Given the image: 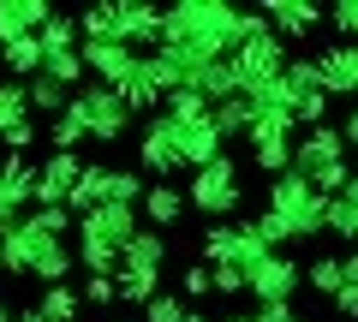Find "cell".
<instances>
[{
	"instance_id": "32",
	"label": "cell",
	"mask_w": 358,
	"mask_h": 322,
	"mask_svg": "<svg viewBox=\"0 0 358 322\" xmlns=\"http://www.w3.org/2000/svg\"><path fill=\"white\" fill-rule=\"evenodd\" d=\"M78 298H84V305H114V275H84Z\"/></svg>"
},
{
	"instance_id": "8",
	"label": "cell",
	"mask_w": 358,
	"mask_h": 322,
	"mask_svg": "<svg viewBox=\"0 0 358 322\" xmlns=\"http://www.w3.org/2000/svg\"><path fill=\"white\" fill-rule=\"evenodd\" d=\"M299 286H305V269H299L287 251H268V257H257L251 269H245V293H251L257 305H293Z\"/></svg>"
},
{
	"instance_id": "22",
	"label": "cell",
	"mask_w": 358,
	"mask_h": 322,
	"mask_svg": "<svg viewBox=\"0 0 358 322\" xmlns=\"http://www.w3.org/2000/svg\"><path fill=\"white\" fill-rule=\"evenodd\" d=\"M0 66L13 72V84H30V78L42 72V48H36V36H24V42H6V48H0Z\"/></svg>"
},
{
	"instance_id": "16",
	"label": "cell",
	"mask_w": 358,
	"mask_h": 322,
	"mask_svg": "<svg viewBox=\"0 0 358 322\" xmlns=\"http://www.w3.org/2000/svg\"><path fill=\"white\" fill-rule=\"evenodd\" d=\"M54 18V6L48 0H0V48L6 42H24V36H36L42 24Z\"/></svg>"
},
{
	"instance_id": "25",
	"label": "cell",
	"mask_w": 358,
	"mask_h": 322,
	"mask_svg": "<svg viewBox=\"0 0 358 322\" xmlns=\"http://www.w3.org/2000/svg\"><path fill=\"white\" fill-rule=\"evenodd\" d=\"M48 143H54V155H78V143H90V131H84V119L66 108L60 119H48Z\"/></svg>"
},
{
	"instance_id": "6",
	"label": "cell",
	"mask_w": 358,
	"mask_h": 322,
	"mask_svg": "<svg viewBox=\"0 0 358 322\" xmlns=\"http://www.w3.org/2000/svg\"><path fill=\"white\" fill-rule=\"evenodd\" d=\"M239 203H245L239 161L221 149L209 168L192 173V185H185V209H197V215H209V221H233V209H239Z\"/></svg>"
},
{
	"instance_id": "18",
	"label": "cell",
	"mask_w": 358,
	"mask_h": 322,
	"mask_svg": "<svg viewBox=\"0 0 358 322\" xmlns=\"http://www.w3.org/2000/svg\"><path fill=\"white\" fill-rule=\"evenodd\" d=\"M179 215H185V191H179V185H150L143 203H138V221H150L155 233H173Z\"/></svg>"
},
{
	"instance_id": "2",
	"label": "cell",
	"mask_w": 358,
	"mask_h": 322,
	"mask_svg": "<svg viewBox=\"0 0 358 322\" xmlns=\"http://www.w3.org/2000/svg\"><path fill=\"white\" fill-rule=\"evenodd\" d=\"M78 251L66 239L36 227V215H18L0 227V275H13V281H42V286H60L72 275Z\"/></svg>"
},
{
	"instance_id": "35",
	"label": "cell",
	"mask_w": 358,
	"mask_h": 322,
	"mask_svg": "<svg viewBox=\"0 0 358 322\" xmlns=\"http://www.w3.org/2000/svg\"><path fill=\"white\" fill-rule=\"evenodd\" d=\"M215 293H221V298L245 293V275H239V269H215Z\"/></svg>"
},
{
	"instance_id": "45",
	"label": "cell",
	"mask_w": 358,
	"mask_h": 322,
	"mask_svg": "<svg viewBox=\"0 0 358 322\" xmlns=\"http://www.w3.org/2000/svg\"><path fill=\"white\" fill-rule=\"evenodd\" d=\"M114 322H120V316H114Z\"/></svg>"
},
{
	"instance_id": "21",
	"label": "cell",
	"mask_w": 358,
	"mask_h": 322,
	"mask_svg": "<svg viewBox=\"0 0 358 322\" xmlns=\"http://www.w3.org/2000/svg\"><path fill=\"white\" fill-rule=\"evenodd\" d=\"M36 310H42V322H78L84 298H78V286H72V281H60V286H42Z\"/></svg>"
},
{
	"instance_id": "33",
	"label": "cell",
	"mask_w": 358,
	"mask_h": 322,
	"mask_svg": "<svg viewBox=\"0 0 358 322\" xmlns=\"http://www.w3.org/2000/svg\"><path fill=\"white\" fill-rule=\"evenodd\" d=\"M251 322H310V316H299L293 305H257V310H251Z\"/></svg>"
},
{
	"instance_id": "41",
	"label": "cell",
	"mask_w": 358,
	"mask_h": 322,
	"mask_svg": "<svg viewBox=\"0 0 358 322\" xmlns=\"http://www.w3.org/2000/svg\"><path fill=\"white\" fill-rule=\"evenodd\" d=\"M185 322H209V316H203V310H185Z\"/></svg>"
},
{
	"instance_id": "44",
	"label": "cell",
	"mask_w": 358,
	"mask_h": 322,
	"mask_svg": "<svg viewBox=\"0 0 358 322\" xmlns=\"http://www.w3.org/2000/svg\"><path fill=\"white\" fill-rule=\"evenodd\" d=\"M352 102H358V96H352Z\"/></svg>"
},
{
	"instance_id": "12",
	"label": "cell",
	"mask_w": 358,
	"mask_h": 322,
	"mask_svg": "<svg viewBox=\"0 0 358 322\" xmlns=\"http://www.w3.org/2000/svg\"><path fill=\"white\" fill-rule=\"evenodd\" d=\"M310 72H317L322 96H358V48L352 42H329L322 54H310Z\"/></svg>"
},
{
	"instance_id": "13",
	"label": "cell",
	"mask_w": 358,
	"mask_h": 322,
	"mask_svg": "<svg viewBox=\"0 0 358 322\" xmlns=\"http://www.w3.org/2000/svg\"><path fill=\"white\" fill-rule=\"evenodd\" d=\"M138 161H143V173H155L162 185L173 180V173H185V161H179V149H173V131H167L162 114L138 131Z\"/></svg>"
},
{
	"instance_id": "40",
	"label": "cell",
	"mask_w": 358,
	"mask_h": 322,
	"mask_svg": "<svg viewBox=\"0 0 358 322\" xmlns=\"http://www.w3.org/2000/svg\"><path fill=\"white\" fill-rule=\"evenodd\" d=\"M0 322H13V305H6V298H0Z\"/></svg>"
},
{
	"instance_id": "36",
	"label": "cell",
	"mask_w": 358,
	"mask_h": 322,
	"mask_svg": "<svg viewBox=\"0 0 358 322\" xmlns=\"http://www.w3.org/2000/svg\"><path fill=\"white\" fill-rule=\"evenodd\" d=\"M334 131H341V143H346V149H358V102H352V114H346Z\"/></svg>"
},
{
	"instance_id": "28",
	"label": "cell",
	"mask_w": 358,
	"mask_h": 322,
	"mask_svg": "<svg viewBox=\"0 0 358 322\" xmlns=\"http://www.w3.org/2000/svg\"><path fill=\"white\" fill-rule=\"evenodd\" d=\"M215 293V269H209V263H192V269L179 275V298H185V305H197V298H209Z\"/></svg>"
},
{
	"instance_id": "27",
	"label": "cell",
	"mask_w": 358,
	"mask_h": 322,
	"mask_svg": "<svg viewBox=\"0 0 358 322\" xmlns=\"http://www.w3.org/2000/svg\"><path fill=\"white\" fill-rule=\"evenodd\" d=\"M305 286H310L317 298H334V293H341V257H310Z\"/></svg>"
},
{
	"instance_id": "15",
	"label": "cell",
	"mask_w": 358,
	"mask_h": 322,
	"mask_svg": "<svg viewBox=\"0 0 358 322\" xmlns=\"http://www.w3.org/2000/svg\"><path fill=\"white\" fill-rule=\"evenodd\" d=\"M24 203H36V161L30 155H0V215H24Z\"/></svg>"
},
{
	"instance_id": "19",
	"label": "cell",
	"mask_w": 358,
	"mask_h": 322,
	"mask_svg": "<svg viewBox=\"0 0 358 322\" xmlns=\"http://www.w3.org/2000/svg\"><path fill=\"white\" fill-rule=\"evenodd\" d=\"M24 102H30V119H60L66 108H72V90H66L60 78L36 72V78L24 84Z\"/></svg>"
},
{
	"instance_id": "7",
	"label": "cell",
	"mask_w": 358,
	"mask_h": 322,
	"mask_svg": "<svg viewBox=\"0 0 358 322\" xmlns=\"http://www.w3.org/2000/svg\"><path fill=\"white\" fill-rule=\"evenodd\" d=\"M72 114L84 119V131H90V143H120L131 131V108L120 102V90H108V84H78L72 90Z\"/></svg>"
},
{
	"instance_id": "39",
	"label": "cell",
	"mask_w": 358,
	"mask_h": 322,
	"mask_svg": "<svg viewBox=\"0 0 358 322\" xmlns=\"http://www.w3.org/2000/svg\"><path fill=\"white\" fill-rule=\"evenodd\" d=\"M13 322H42V310L30 305V310H13Z\"/></svg>"
},
{
	"instance_id": "42",
	"label": "cell",
	"mask_w": 358,
	"mask_h": 322,
	"mask_svg": "<svg viewBox=\"0 0 358 322\" xmlns=\"http://www.w3.org/2000/svg\"><path fill=\"white\" fill-rule=\"evenodd\" d=\"M221 322H251V316H221Z\"/></svg>"
},
{
	"instance_id": "34",
	"label": "cell",
	"mask_w": 358,
	"mask_h": 322,
	"mask_svg": "<svg viewBox=\"0 0 358 322\" xmlns=\"http://www.w3.org/2000/svg\"><path fill=\"white\" fill-rule=\"evenodd\" d=\"M329 305H334V316H346V322H352V316H358V286H352V281H341V293H334Z\"/></svg>"
},
{
	"instance_id": "24",
	"label": "cell",
	"mask_w": 358,
	"mask_h": 322,
	"mask_svg": "<svg viewBox=\"0 0 358 322\" xmlns=\"http://www.w3.org/2000/svg\"><path fill=\"white\" fill-rule=\"evenodd\" d=\"M322 233H329V239H346V245H358V209L346 203V197H329V203H322Z\"/></svg>"
},
{
	"instance_id": "29",
	"label": "cell",
	"mask_w": 358,
	"mask_h": 322,
	"mask_svg": "<svg viewBox=\"0 0 358 322\" xmlns=\"http://www.w3.org/2000/svg\"><path fill=\"white\" fill-rule=\"evenodd\" d=\"M162 114H167V119H209V102H203L197 90H173V96L162 102Z\"/></svg>"
},
{
	"instance_id": "30",
	"label": "cell",
	"mask_w": 358,
	"mask_h": 322,
	"mask_svg": "<svg viewBox=\"0 0 358 322\" xmlns=\"http://www.w3.org/2000/svg\"><path fill=\"white\" fill-rule=\"evenodd\" d=\"M143 322H185V298L179 293H155L143 305Z\"/></svg>"
},
{
	"instance_id": "11",
	"label": "cell",
	"mask_w": 358,
	"mask_h": 322,
	"mask_svg": "<svg viewBox=\"0 0 358 322\" xmlns=\"http://www.w3.org/2000/svg\"><path fill=\"white\" fill-rule=\"evenodd\" d=\"M162 119H167V114H162ZM167 131H173V149H179V161H185L192 173L209 168V161L227 149V138H221L209 119H167Z\"/></svg>"
},
{
	"instance_id": "10",
	"label": "cell",
	"mask_w": 358,
	"mask_h": 322,
	"mask_svg": "<svg viewBox=\"0 0 358 322\" xmlns=\"http://www.w3.org/2000/svg\"><path fill=\"white\" fill-rule=\"evenodd\" d=\"M78 180H84V161H78V155H48V161H36V209H72Z\"/></svg>"
},
{
	"instance_id": "37",
	"label": "cell",
	"mask_w": 358,
	"mask_h": 322,
	"mask_svg": "<svg viewBox=\"0 0 358 322\" xmlns=\"http://www.w3.org/2000/svg\"><path fill=\"white\" fill-rule=\"evenodd\" d=\"M341 281H352V286H358V251H352V257H341Z\"/></svg>"
},
{
	"instance_id": "46",
	"label": "cell",
	"mask_w": 358,
	"mask_h": 322,
	"mask_svg": "<svg viewBox=\"0 0 358 322\" xmlns=\"http://www.w3.org/2000/svg\"><path fill=\"white\" fill-rule=\"evenodd\" d=\"M352 251H358V245H352Z\"/></svg>"
},
{
	"instance_id": "31",
	"label": "cell",
	"mask_w": 358,
	"mask_h": 322,
	"mask_svg": "<svg viewBox=\"0 0 358 322\" xmlns=\"http://www.w3.org/2000/svg\"><path fill=\"white\" fill-rule=\"evenodd\" d=\"M329 24L341 30V42H352V48H358V0H341V6L329 13Z\"/></svg>"
},
{
	"instance_id": "14",
	"label": "cell",
	"mask_w": 358,
	"mask_h": 322,
	"mask_svg": "<svg viewBox=\"0 0 358 322\" xmlns=\"http://www.w3.org/2000/svg\"><path fill=\"white\" fill-rule=\"evenodd\" d=\"M257 18H263L281 42H299V36H310L329 13H322V6H310V0H263V13H257Z\"/></svg>"
},
{
	"instance_id": "38",
	"label": "cell",
	"mask_w": 358,
	"mask_h": 322,
	"mask_svg": "<svg viewBox=\"0 0 358 322\" xmlns=\"http://www.w3.org/2000/svg\"><path fill=\"white\" fill-rule=\"evenodd\" d=\"M341 197H346V203H352V209H358V173H352V180H346V185H341Z\"/></svg>"
},
{
	"instance_id": "26",
	"label": "cell",
	"mask_w": 358,
	"mask_h": 322,
	"mask_svg": "<svg viewBox=\"0 0 358 322\" xmlns=\"http://www.w3.org/2000/svg\"><path fill=\"white\" fill-rule=\"evenodd\" d=\"M30 119V102H24V84H13V78H0V131H13Z\"/></svg>"
},
{
	"instance_id": "5",
	"label": "cell",
	"mask_w": 358,
	"mask_h": 322,
	"mask_svg": "<svg viewBox=\"0 0 358 322\" xmlns=\"http://www.w3.org/2000/svg\"><path fill=\"white\" fill-rule=\"evenodd\" d=\"M227 66H233V78H239V90L268 84V78L287 72V42L275 36L257 13H239V48L227 54Z\"/></svg>"
},
{
	"instance_id": "23",
	"label": "cell",
	"mask_w": 358,
	"mask_h": 322,
	"mask_svg": "<svg viewBox=\"0 0 358 322\" xmlns=\"http://www.w3.org/2000/svg\"><path fill=\"white\" fill-rule=\"evenodd\" d=\"M36 48H42V60H54V54H78V24L54 13L48 24L36 30Z\"/></svg>"
},
{
	"instance_id": "3",
	"label": "cell",
	"mask_w": 358,
	"mask_h": 322,
	"mask_svg": "<svg viewBox=\"0 0 358 322\" xmlns=\"http://www.w3.org/2000/svg\"><path fill=\"white\" fill-rule=\"evenodd\" d=\"M322 203H329V197L310 191V185L299 180L293 168L275 173V180L263 185V215L275 221L281 245H305V239H322Z\"/></svg>"
},
{
	"instance_id": "1",
	"label": "cell",
	"mask_w": 358,
	"mask_h": 322,
	"mask_svg": "<svg viewBox=\"0 0 358 322\" xmlns=\"http://www.w3.org/2000/svg\"><path fill=\"white\" fill-rule=\"evenodd\" d=\"M162 48L185 66V78H192V66L227 60L239 48V6H227V0H179V6H167Z\"/></svg>"
},
{
	"instance_id": "9",
	"label": "cell",
	"mask_w": 358,
	"mask_h": 322,
	"mask_svg": "<svg viewBox=\"0 0 358 322\" xmlns=\"http://www.w3.org/2000/svg\"><path fill=\"white\" fill-rule=\"evenodd\" d=\"M245 155H251L257 173H287L293 168V126L287 119H251V131H245Z\"/></svg>"
},
{
	"instance_id": "17",
	"label": "cell",
	"mask_w": 358,
	"mask_h": 322,
	"mask_svg": "<svg viewBox=\"0 0 358 322\" xmlns=\"http://www.w3.org/2000/svg\"><path fill=\"white\" fill-rule=\"evenodd\" d=\"M162 263H167V233L155 227H138L120 251V269H138V275H162Z\"/></svg>"
},
{
	"instance_id": "43",
	"label": "cell",
	"mask_w": 358,
	"mask_h": 322,
	"mask_svg": "<svg viewBox=\"0 0 358 322\" xmlns=\"http://www.w3.org/2000/svg\"><path fill=\"white\" fill-rule=\"evenodd\" d=\"M352 155H358V149H352ZM352 173H358V161H352Z\"/></svg>"
},
{
	"instance_id": "20",
	"label": "cell",
	"mask_w": 358,
	"mask_h": 322,
	"mask_svg": "<svg viewBox=\"0 0 358 322\" xmlns=\"http://www.w3.org/2000/svg\"><path fill=\"white\" fill-rule=\"evenodd\" d=\"M162 293V275H138V269H114V305H150Z\"/></svg>"
},
{
	"instance_id": "4",
	"label": "cell",
	"mask_w": 358,
	"mask_h": 322,
	"mask_svg": "<svg viewBox=\"0 0 358 322\" xmlns=\"http://www.w3.org/2000/svg\"><path fill=\"white\" fill-rule=\"evenodd\" d=\"M293 173L322 197H341V185L352 180V155H346L341 131L334 126H310L305 138L293 143Z\"/></svg>"
}]
</instances>
